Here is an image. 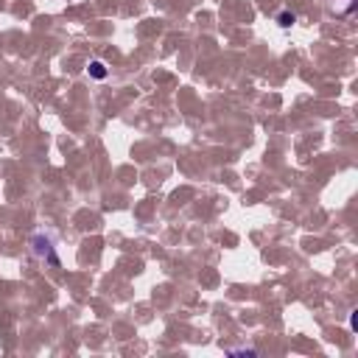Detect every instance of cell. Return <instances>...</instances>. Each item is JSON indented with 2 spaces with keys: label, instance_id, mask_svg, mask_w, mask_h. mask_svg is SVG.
I'll list each match as a JSON object with an SVG mask.
<instances>
[{
  "label": "cell",
  "instance_id": "1",
  "mask_svg": "<svg viewBox=\"0 0 358 358\" xmlns=\"http://www.w3.org/2000/svg\"><path fill=\"white\" fill-rule=\"evenodd\" d=\"M31 249H34V255H36L39 260H45L48 266L62 268V260H59V255H56V243H53V238H50V235L36 232V235L31 238Z\"/></svg>",
  "mask_w": 358,
  "mask_h": 358
},
{
  "label": "cell",
  "instance_id": "2",
  "mask_svg": "<svg viewBox=\"0 0 358 358\" xmlns=\"http://www.w3.org/2000/svg\"><path fill=\"white\" fill-rule=\"evenodd\" d=\"M106 73H109V70H106V64H103L101 59H92V62H90V76H92V78H106Z\"/></svg>",
  "mask_w": 358,
  "mask_h": 358
},
{
  "label": "cell",
  "instance_id": "3",
  "mask_svg": "<svg viewBox=\"0 0 358 358\" xmlns=\"http://www.w3.org/2000/svg\"><path fill=\"white\" fill-rule=\"evenodd\" d=\"M294 20H296V17H294L291 11H280V14H277V25H280V28H291Z\"/></svg>",
  "mask_w": 358,
  "mask_h": 358
}]
</instances>
